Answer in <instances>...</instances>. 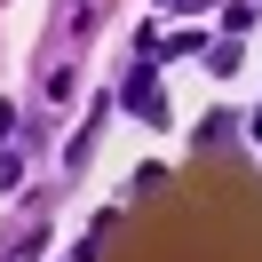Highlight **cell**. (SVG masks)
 <instances>
[{
  "label": "cell",
  "mask_w": 262,
  "mask_h": 262,
  "mask_svg": "<svg viewBox=\"0 0 262 262\" xmlns=\"http://www.w3.org/2000/svg\"><path fill=\"white\" fill-rule=\"evenodd\" d=\"M88 32H96V0H64V24H56V48L72 56V48H80Z\"/></svg>",
  "instance_id": "cell-1"
},
{
  "label": "cell",
  "mask_w": 262,
  "mask_h": 262,
  "mask_svg": "<svg viewBox=\"0 0 262 262\" xmlns=\"http://www.w3.org/2000/svg\"><path fill=\"white\" fill-rule=\"evenodd\" d=\"M8 127H16V112H8V103H0V143H8Z\"/></svg>",
  "instance_id": "cell-2"
}]
</instances>
